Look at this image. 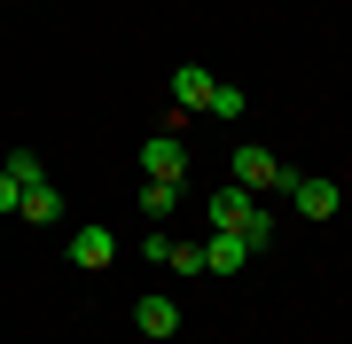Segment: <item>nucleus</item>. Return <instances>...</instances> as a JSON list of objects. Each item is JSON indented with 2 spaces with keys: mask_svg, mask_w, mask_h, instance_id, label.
I'll return each mask as SVG.
<instances>
[{
  "mask_svg": "<svg viewBox=\"0 0 352 344\" xmlns=\"http://www.w3.org/2000/svg\"><path fill=\"white\" fill-rule=\"evenodd\" d=\"M212 227H227V235H243L251 242V251H266V242H274V219H266L258 204H251V188H235V180H227V188H212Z\"/></svg>",
  "mask_w": 352,
  "mask_h": 344,
  "instance_id": "1",
  "label": "nucleus"
},
{
  "mask_svg": "<svg viewBox=\"0 0 352 344\" xmlns=\"http://www.w3.org/2000/svg\"><path fill=\"white\" fill-rule=\"evenodd\" d=\"M227 172H235V188H251V196H258V188H289V180H298V172H289L274 149H258V141H243Z\"/></svg>",
  "mask_w": 352,
  "mask_h": 344,
  "instance_id": "2",
  "label": "nucleus"
},
{
  "mask_svg": "<svg viewBox=\"0 0 352 344\" xmlns=\"http://www.w3.org/2000/svg\"><path fill=\"white\" fill-rule=\"evenodd\" d=\"M289 204H298V219H314V227H321V219L344 211V188H337V180H321V172H298V180H289Z\"/></svg>",
  "mask_w": 352,
  "mask_h": 344,
  "instance_id": "3",
  "label": "nucleus"
},
{
  "mask_svg": "<svg viewBox=\"0 0 352 344\" xmlns=\"http://www.w3.org/2000/svg\"><path fill=\"white\" fill-rule=\"evenodd\" d=\"M141 172L180 188V180H188V141H180V133H149V141H141Z\"/></svg>",
  "mask_w": 352,
  "mask_h": 344,
  "instance_id": "4",
  "label": "nucleus"
},
{
  "mask_svg": "<svg viewBox=\"0 0 352 344\" xmlns=\"http://www.w3.org/2000/svg\"><path fill=\"white\" fill-rule=\"evenodd\" d=\"M212 87H219V78L204 71V63H180V71H173V102H180V117H188V110H212Z\"/></svg>",
  "mask_w": 352,
  "mask_h": 344,
  "instance_id": "5",
  "label": "nucleus"
},
{
  "mask_svg": "<svg viewBox=\"0 0 352 344\" xmlns=\"http://www.w3.org/2000/svg\"><path fill=\"white\" fill-rule=\"evenodd\" d=\"M110 258H118V235H110V227H78V235H71V266L102 274Z\"/></svg>",
  "mask_w": 352,
  "mask_h": 344,
  "instance_id": "6",
  "label": "nucleus"
},
{
  "mask_svg": "<svg viewBox=\"0 0 352 344\" xmlns=\"http://www.w3.org/2000/svg\"><path fill=\"white\" fill-rule=\"evenodd\" d=\"M243 266H251V242H243V235H212V242H204V274H243Z\"/></svg>",
  "mask_w": 352,
  "mask_h": 344,
  "instance_id": "7",
  "label": "nucleus"
},
{
  "mask_svg": "<svg viewBox=\"0 0 352 344\" xmlns=\"http://www.w3.org/2000/svg\"><path fill=\"white\" fill-rule=\"evenodd\" d=\"M133 329L164 344V336H173V329H180V306H173V297H141V306H133Z\"/></svg>",
  "mask_w": 352,
  "mask_h": 344,
  "instance_id": "8",
  "label": "nucleus"
},
{
  "mask_svg": "<svg viewBox=\"0 0 352 344\" xmlns=\"http://www.w3.org/2000/svg\"><path fill=\"white\" fill-rule=\"evenodd\" d=\"M173 211H180V188H173V180H149V188H141V219H157V227H164Z\"/></svg>",
  "mask_w": 352,
  "mask_h": 344,
  "instance_id": "9",
  "label": "nucleus"
},
{
  "mask_svg": "<svg viewBox=\"0 0 352 344\" xmlns=\"http://www.w3.org/2000/svg\"><path fill=\"white\" fill-rule=\"evenodd\" d=\"M24 219H55L63 211V196H55V180H39V188H24V204H16Z\"/></svg>",
  "mask_w": 352,
  "mask_h": 344,
  "instance_id": "10",
  "label": "nucleus"
},
{
  "mask_svg": "<svg viewBox=\"0 0 352 344\" xmlns=\"http://www.w3.org/2000/svg\"><path fill=\"white\" fill-rule=\"evenodd\" d=\"M0 172H8L16 188H39V180H47V165H39L32 149H16V157H8V165H0Z\"/></svg>",
  "mask_w": 352,
  "mask_h": 344,
  "instance_id": "11",
  "label": "nucleus"
},
{
  "mask_svg": "<svg viewBox=\"0 0 352 344\" xmlns=\"http://www.w3.org/2000/svg\"><path fill=\"white\" fill-rule=\"evenodd\" d=\"M164 266H180V274H204V242H173V251H164Z\"/></svg>",
  "mask_w": 352,
  "mask_h": 344,
  "instance_id": "12",
  "label": "nucleus"
},
{
  "mask_svg": "<svg viewBox=\"0 0 352 344\" xmlns=\"http://www.w3.org/2000/svg\"><path fill=\"white\" fill-rule=\"evenodd\" d=\"M212 117H243V87H227V78H219V87H212Z\"/></svg>",
  "mask_w": 352,
  "mask_h": 344,
  "instance_id": "13",
  "label": "nucleus"
},
{
  "mask_svg": "<svg viewBox=\"0 0 352 344\" xmlns=\"http://www.w3.org/2000/svg\"><path fill=\"white\" fill-rule=\"evenodd\" d=\"M16 204H24V188H16V180H8V172H0V219H8Z\"/></svg>",
  "mask_w": 352,
  "mask_h": 344,
  "instance_id": "14",
  "label": "nucleus"
}]
</instances>
